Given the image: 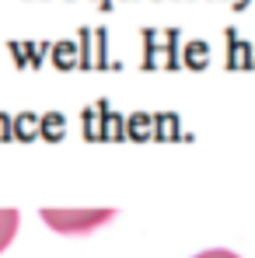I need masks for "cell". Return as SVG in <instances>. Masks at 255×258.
Here are the masks:
<instances>
[{
  "mask_svg": "<svg viewBox=\"0 0 255 258\" xmlns=\"http://www.w3.org/2000/svg\"><path fill=\"white\" fill-rule=\"evenodd\" d=\"M18 210H11V206H4L0 210V251H7L11 248V241H14V234H18Z\"/></svg>",
  "mask_w": 255,
  "mask_h": 258,
  "instance_id": "2",
  "label": "cell"
},
{
  "mask_svg": "<svg viewBox=\"0 0 255 258\" xmlns=\"http://www.w3.org/2000/svg\"><path fill=\"white\" fill-rule=\"evenodd\" d=\"M196 258H241V255H234V251H227V248H210V251H199Z\"/></svg>",
  "mask_w": 255,
  "mask_h": 258,
  "instance_id": "3",
  "label": "cell"
},
{
  "mask_svg": "<svg viewBox=\"0 0 255 258\" xmlns=\"http://www.w3.org/2000/svg\"><path fill=\"white\" fill-rule=\"evenodd\" d=\"M116 210H42V220L60 234H87L101 223H109Z\"/></svg>",
  "mask_w": 255,
  "mask_h": 258,
  "instance_id": "1",
  "label": "cell"
}]
</instances>
